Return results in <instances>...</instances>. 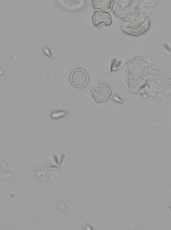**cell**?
I'll return each instance as SVG.
<instances>
[{"mask_svg":"<svg viewBox=\"0 0 171 230\" xmlns=\"http://www.w3.org/2000/svg\"><path fill=\"white\" fill-rule=\"evenodd\" d=\"M92 21L95 27L99 28L111 25L113 19L109 12L96 11L93 14Z\"/></svg>","mask_w":171,"mask_h":230,"instance_id":"obj_2","label":"cell"},{"mask_svg":"<svg viewBox=\"0 0 171 230\" xmlns=\"http://www.w3.org/2000/svg\"><path fill=\"white\" fill-rule=\"evenodd\" d=\"M70 79L73 85L77 88H83L87 84L88 76L84 70L78 69L75 70L71 75Z\"/></svg>","mask_w":171,"mask_h":230,"instance_id":"obj_3","label":"cell"},{"mask_svg":"<svg viewBox=\"0 0 171 230\" xmlns=\"http://www.w3.org/2000/svg\"><path fill=\"white\" fill-rule=\"evenodd\" d=\"M35 177L38 180H43L46 179L47 176V172L44 168H39L35 172Z\"/></svg>","mask_w":171,"mask_h":230,"instance_id":"obj_5","label":"cell"},{"mask_svg":"<svg viewBox=\"0 0 171 230\" xmlns=\"http://www.w3.org/2000/svg\"><path fill=\"white\" fill-rule=\"evenodd\" d=\"M45 53H47V54H48V53H49L50 57V58H52L51 56L50 55V52H49V50H48V49H45Z\"/></svg>","mask_w":171,"mask_h":230,"instance_id":"obj_6","label":"cell"},{"mask_svg":"<svg viewBox=\"0 0 171 230\" xmlns=\"http://www.w3.org/2000/svg\"><path fill=\"white\" fill-rule=\"evenodd\" d=\"M113 1H92V4L95 10L106 12L111 8Z\"/></svg>","mask_w":171,"mask_h":230,"instance_id":"obj_4","label":"cell"},{"mask_svg":"<svg viewBox=\"0 0 171 230\" xmlns=\"http://www.w3.org/2000/svg\"><path fill=\"white\" fill-rule=\"evenodd\" d=\"M90 91L92 98L98 104L107 102L112 94L110 86L104 82L96 84L91 88Z\"/></svg>","mask_w":171,"mask_h":230,"instance_id":"obj_1","label":"cell"}]
</instances>
